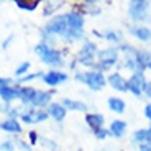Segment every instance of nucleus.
<instances>
[{"label": "nucleus", "instance_id": "36", "mask_svg": "<svg viewBox=\"0 0 151 151\" xmlns=\"http://www.w3.org/2000/svg\"><path fill=\"white\" fill-rule=\"evenodd\" d=\"M18 146H22V148H23V151H31L30 148L27 146V145H25V143H22V141H20V140H18Z\"/></svg>", "mask_w": 151, "mask_h": 151}, {"label": "nucleus", "instance_id": "27", "mask_svg": "<svg viewBox=\"0 0 151 151\" xmlns=\"http://www.w3.org/2000/svg\"><path fill=\"white\" fill-rule=\"evenodd\" d=\"M0 150L2 151H13V145H12V141H5V143L0 145Z\"/></svg>", "mask_w": 151, "mask_h": 151}, {"label": "nucleus", "instance_id": "24", "mask_svg": "<svg viewBox=\"0 0 151 151\" xmlns=\"http://www.w3.org/2000/svg\"><path fill=\"white\" fill-rule=\"evenodd\" d=\"M17 5H18V8H23V10H35V8L38 7V0H17L15 2Z\"/></svg>", "mask_w": 151, "mask_h": 151}, {"label": "nucleus", "instance_id": "16", "mask_svg": "<svg viewBox=\"0 0 151 151\" xmlns=\"http://www.w3.org/2000/svg\"><path fill=\"white\" fill-rule=\"evenodd\" d=\"M35 97H36V91H33L31 87H23V89H20V99H22V102L33 104Z\"/></svg>", "mask_w": 151, "mask_h": 151}, {"label": "nucleus", "instance_id": "4", "mask_svg": "<svg viewBox=\"0 0 151 151\" xmlns=\"http://www.w3.org/2000/svg\"><path fill=\"white\" fill-rule=\"evenodd\" d=\"M68 18H66V15H61V17H56V18H53L51 22L46 25L45 31L49 35H66L68 33Z\"/></svg>", "mask_w": 151, "mask_h": 151}, {"label": "nucleus", "instance_id": "31", "mask_svg": "<svg viewBox=\"0 0 151 151\" xmlns=\"http://www.w3.org/2000/svg\"><path fill=\"white\" fill-rule=\"evenodd\" d=\"M143 92L148 95V97H151V82H146V84H145V89H143Z\"/></svg>", "mask_w": 151, "mask_h": 151}, {"label": "nucleus", "instance_id": "10", "mask_svg": "<svg viewBox=\"0 0 151 151\" xmlns=\"http://www.w3.org/2000/svg\"><path fill=\"white\" fill-rule=\"evenodd\" d=\"M150 61H151L150 54L145 53V51H138L136 56H135V69L140 72V74H143V69L150 66Z\"/></svg>", "mask_w": 151, "mask_h": 151}, {"label": "nucleus", "instance_id": "8", "mask_svg": "<svg viewBox=\"0 0 151 151\" xmlns=\"http://www.w3.org/2000/svg\"><path fill=\"white\" fill-rule=\"evenodd\" d=\"M148 2H132L130 5V15H132L133 20H145L146 18V10H148Z\"/></svg>", "mask_w": 151, "mask_h": 151}, {"label": "nucleus", "instance_id": "11", "mask_svg": "<svg viewBox=\"0 0 151 151\" xmlns=\"http://www.w3.org/2000/svg\"><path fill=\"white\" fill-rule=\"evenodd\" d=\"M43 79H45V82L48 84V86H58L59 82L68 81V76H66L64 72H59V71H51V72H48Z\"/></svg>", "mask_w": 151, "mask_h": 151}, {"label": "nucleus", "instance_id": "26", "mask_svg": "<svg viewBox=\"0 0 151 151\" xmlns=\"http://www.w3.org/2000/svg\"><path fill=\"white\" fill-rule=\"evenodd\" d=\"M100 36L107 38V40H110V41H118V40H120V35L113 33V31H109V33H105V35H100Z\"/></svg>", "mask_w": 151, "mask_h": 151}, {"label": "nucleus", "instance_id": "20", "mask_svg": "<svg viewBox=\"0 0 151 151\" xmlns=\"http://www.w3.org/2000/svg\"><path fill=\"white\" fill-rule=\"evenodd\" d=\"M0 128H4L5 132H12V133H20L22 132V127L17 120H7L0 125Z\"/></svg>", "mask_w": 151, "mask_h": 151}, {"label": "nucleus", "instance_id": "17", "mask_svg": "<svg viewBox=\"0 0 151 151\" xmlns=\"http://www.w3.org/2000/svg\"><path fill=\"white\" fill-rule=\"evenodd\" d=\"M125 128H127V123H125V122L115 120V122H112V125H110V133H112L113 136L120 138V136L125 133Z\"/></svg>", "mask_w": 151, "mask_h": 151}, {"label": "nucleus", "instance_id": "2", "mask_svg": "<svg viewBox=\"0 0 151 151\" xmlns=\"http://www.w3.org/2000/svg\"><path fill=\"white\" fill-rule=\"evenodd\" d=\"M76 79L84 82L87 87H91L92 91H100L105 86V77L97 71H87V72H82V74H77Z\"/></svg>", "mask_w": 151, "mask_h": 151}, {"label": "nucleus", "instance_id": "29", "mask_svg": "<svg viewBox=\"0 0 151 151\" xmlns=\"http://www.w3.org/2000/svg\"><path fill=\"white\" fill-rule=\"evenodd\" d=\"M49 5H51V7L45 8V13H46V15H49V13H51L53 10H56L58 7H61V4H49Z\"/></svg>", "mask_w": 151, "mask_h": 151}, {"label": "nucleus", "instance_id": "33", "mask_svg": "<svg viewBox=\"0 0 151 151\" xmlns=\"http://www.w3.org/2000/svg\"><path fill=\"white\" fill-rule=\"evenodd\" d=\"M10 84V79H4V77H0V87H7Z\"/></svg>", "mask_w": 151, "mask_h": 151}, {"label": "nucleus", "instance_id": "9", "mask_svg": "<svg viewBox=\"0 0 151 151\" xmlns=\"http://www.w3.org/2000/svg\"><path fill=\"white\" fill-rule=\"evenodd\" d=\"M46 118H48V113L40 112V110H30V113L22 115V120L25 123H40V122L46 120Z\"/></svg>", "mask_w": 151, "mask_h": 151}, {"label": "nucleus", "instance_id": "15", "mask_svg": "<svg viewBox=\"0 0 151 151\" xmlns=\"http://www.w3.org/2000/svg\"><path fill=\"white\" fill-rule=\"evenodd\" d=\"M0 95H2V99L4 100H7V102H10V100H13V99L20 97V89H12V87H0Z\"/></svg>", "mask_w": 151, "mask_h": 151}, {"label": "nucleus", "instance_id": "5", "mask_svg": "<svg viewBox=\"0 0 151 151\" xmlns=\"http://www.w3.org/2000/svg\"><path fill=\"white\" fill-rule=\"evenodd\" d=\"M97 58H99V69H109L112 68L118 59V54H117V49H102L97 53Z\"/></svg>", "mask_w": 151, "mask_h": 151}, {"label": "nucleus", "instance_id": "37", "mask_svg": "<svg viewBox=\"0 0 151 151\" xmlns=\"http://www.w3.org/2000/svg\"><path fill=\"white\" fill-rule=\"evenodd\" d=\"M148 68H150V69H151V61H150V66H148Z\"/></svg>", "mask_w": 151, "mask_h": 151}, {"label": "nucleus", "instance_id": "23", "mask_svg": "<svg viewBox=\"0 0 151 151\" xmlns=\"http://www.w3.org/2000/svg\"><path fill=\"white\" fill-rule=\"evenodd\" d=\"M49 99H51V95H49L48 92H36V97H35V100H33V105H36V107L46 105V104L49 102Z\"/></svg>", "mask_w": 151, "mask_h": 151}, {"label": "nucleus", "instance_id": "35", "mask_svg": "<svg viewBox=\"0 0 151 151\" xmlns=\"http://www.w3.org/2000/svg\"><path fill=\"white\" fill-rule=\"evenodd\" d=\"M30 141H31V143H36V133H35V132L30 133Z\"/></svg>", "mask_w": 151, "mask_h": 151}, {"label": "nucleus", "instance_id": "34", "mask_svg": "<svg viewBox=\"0 0 151 151\" xmlns=\"http://www.w3.org/2000/svg\"><path fill=\"white\" fill-rule=\"evenodd\" d=\"M145 115L151 120V104H150V105H146V109H145Z\"/></svg>", "mask_w": 151, "mask_h": 151}, {"label": "nucleus", "instance_id": "25", "mask_svg": "<svg viewBox=\"0 0 151 151\" xmlns=\"http://www.w3.org/2000/svg\"><path fill=\"white\" fill-rule=\"evenodd\" d=\"M28 69H30V63H23L22 66H18V69L15 71V74H17V76H22V74H25Z\"/></svg>", "mask_w": 151, "mask_h": 151}, {"label": "nucleus", "instance_id": "3", "mask_svg": "<svg viewBox=\"0 0 151 151\" xmlns=\"http://www.w3.org/2000/svg\"><path fill=\"white\" fill-rule=\"evenodd\" d=\"M35 51L40 54L41 61L46 63V64H49V66H61L63 64L61 54L58 53V51H54V49H51L48 45H38L36 48H35Z\"/></svg>", "mask_w": 151, "mask_h": 151}, {"label": "nucleus", "instance_id": "30", "mask_svg": "<svg viewBox=\"0 0 151 151\" xmlns=\"http://www.w3.org/2000/svg\"><path fill=\"white\" fill-rule=\"evenodd\" d=\"M36 77H41V74L40 72H35V74H28L25 79L22 81V82H25V81H31V79H36Z\"/></svg>", "mask_w": 151, "mask_h": 151}, {"label": "nucleus", "instance_id": "19", "mask_svg": "<svg viewBox=\"0 0 151 151\" xmlns=\"http://www.w3.org/2000/svg\"><path fill=\"white\" fill-rule=\"evenodd\" d=\"M109 107H110V110H113V112H117V113L125 112V102L118 97H110L109 99Z\"/></svg>", "mask_w": 151, "mask_h": 151}, {"label": "nucleus", "instance_id": "38", "mask_svg": "<svg viewBox=\"0 0 151 151\" xmlns=\"http://www.w3.org/2000/svg\"><path fill=\"white\" fill-rule=\"evenodd\" d=\"M100 151H104V150H100Z\"/></svg>", "mask_w": 151, "mask_h": 151}, {"label": "nucleus", "instance_id": "22", "mask_svg": "<svg viewBox=\"0 0 151 151\" xmlns=\"http://www.w3.org/2000/svg\"><path fill=\"white\" fill-rule=\"evenodd\" d=\"M133 140L140 141V143H145V141L148 143V141H151V128L150 130H138V132H135Z\"/></svg>", "mask_w": 151, "mask_h": 151}, {"label": "nucleus", "instance_id": "32", "mask_svg": "<svg viewBox=\"0 0 151 151\" xmlns=\"http://www.w3.org/2000/svg\"><path fill=\"white\" fill-rule=\"evenodd\" d=\"M140 151H151V141L141 145V146H140Z\"/></svg>", "mask_w": 151, "mask_h": 151}, {"label": "nucleus", "instance_id": "28", "mask_svg": "<svg viewBox=\"0 0 151 151\" xmlns=\"http://www.w3.org/2000/svg\"><path fill=\"white\" fill-rule=\"evenodd\" d=\"M107 135H109V132H107V130H104V128H100V130H95V136H97V138H100V140H104V138H107Z\"/></svg>", "mask_w": 151, "mask_h": 151}, {"label": "nucleus", "instance_id": "21", "mask_svg": "<svg viewBox=\"0 0 151 151\" xmlns=\"http://www.w3.org/2000/svg\"><path fill=\"white\" fill-rule=\"evenodd\" d=\"M132 33L135 35L138 40H143V41H148L151 38V31L145 27H138V28H132Z\"/></svg>", "mask_w": 151, "mask_h": 151}, {"label": "nucleus", "instance_id": "7", "mask_svg": "<svg viewBox=\"0 0 151 151\" xmlns=\"http://www.w3.org/2000/svg\"><path fill=\"white\" fill-rule=\"evenodd\" d=\"M127 82H128V91H132L133 95L140 97L141 92H143V89H145V84H146V81H145L143 74L136 72V74H133L132 77L127 81Z\"/></svg>", "mask_w": 151, "mask_h": 151}, {"label": "nucleus", "instance_id": "18", "mask_svg": "<svg viewBox=\"0 0 151 151\" xmlns=\"http://www.w3.org/2000/svg\"><path fill=\"white\" fill-rule=\"evenodd\" d=\"M63 107L68 110H77V112H86L87 110L86 104L77 102V100H69V99H66L64 102H63Z\"/></svg>", "mask_w": 151, "mask_h": 151}, {"label": "nucleus", "instance_id": "14", "mask_svg": "<svg viewBox=\"0 0 151 151\" xmlns=\"http://www.w3.org/2000/svg\"><path fill=\"white\" fill-rule=\"evenodd\" d=\"M48 113H49V115H51V117L54 118V120L61 122L63 118L66 117V109H64L63 105H59V104H51V105H49Z\"/></svg>", "mask_w": 151, "mask_h": 151}, {"label": "nucleus", "instance_id": "1", "mask_svg": "<svg viewBox=\"0 0 151 151\" xmlns=\"http://www.w3.org/2000/svg\"><path fill=\"white\" fill-rule=\"evenodd\" d=\"M66 18H68V27H69L66 36H68L69 40H77V38L82 36L84 17L81 15V13H77V12H71V13L66 15Z\"/></svg>", "mask_w": 151, "mask_h": 151}, {"label": "nucleus", "instance_id": "6", "mask_svg": "<svg viewBox=\"0 0 151 151\" xmlns=\"http://www.w3.org/2000/svg\"><path fill=\"white\" fill-rule=\"evenodd\" d=\"M95 53H97V48H95L94 43H86L84 48L81 49L79 56H77V61L84 66H94V58Z\"/></svg>", "mask_w": 151, "mask_h": 151}, {"label": "nucleus", "instance_id": "13", "mask_svg": "<svg viewBox=\"0 0 151 151\" xmlns=\"http://www.w3.org/2000/svg\"><path fill=\"white\" fill-rule=\"evenodd\" d=\"M86 122L89 123L91 128L100 130L104 127V115H100V113H89L86 117Z\"/></svg>", "mask_w": 151, "mask_h": 151}, {"label": "nucleus", "instance_id": "12", "mask_svg": "<svg viewBox=\"0 0 151 151\" xmlns=\"http://www.w3.org/2000/svg\"><path fill=\"white\" fill-rule=\"evenodd\" d=\"M109 82H110V86L113 87V89H117V91H120V92H125V91H128V82L122 77L118 72H115V74H112L109 77Z\"/></svg>", "mask_w": 151, "mask_h": 151}]
</instances>
